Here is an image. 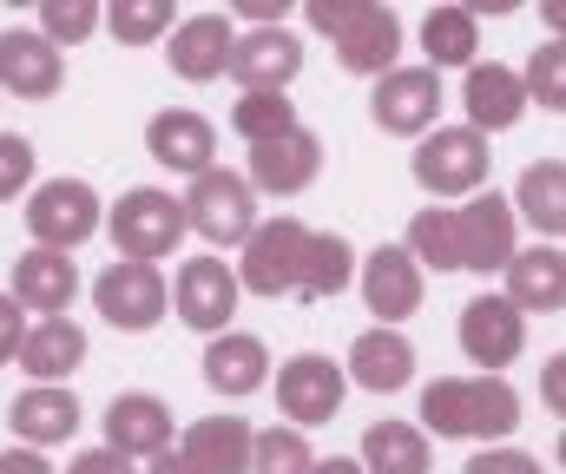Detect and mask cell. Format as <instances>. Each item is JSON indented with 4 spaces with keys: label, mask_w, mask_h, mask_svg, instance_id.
<instances>
[{
    "label": "cell",
    "mask_w": 566,
    "mask_h": 474,
    "mask_svg": "<svg viewBox=\"0 0 566 474\" xmlns=\"http://www.w3.org/2000/svg\"><path fill=\"white\" fill-rule=\"evenodd\" d=\"M521 429V396L507 376H434L422 389V435L501 449Z\"/></svg>",
    "instance_id": "cell-1"
},
{
    "label": "cell",
    "mask_w": 566,
    "mask_h": 474,
    "mask_svg": "<svg viewBox=\"0 0 566 474\" xmlns=\"http://www.w3.org/2000/svg\"><path fill=\"white\" fill-rule=\"evenodd\" d=\"M303 20L316 33H329L343 73H356V80L396 73V53H402V13L396 7H382V0H310Z\"/></svg>",
    "instance_id": "cell-2"
},
{
    "label": "cell",
    "mask_w": 566,
    "mask_h": 474,
    "mask_svg": "<svg viewBox=\"0 0 566 474\" xmlns=\"http://www.w3.org/2000/svg\"><path fill=\"white\" fill-rule=\"evenodd\" d=\"M178 204H185V231H198V238L218 244V251H231V244H244V238L258 231V191L244 185V171L211 165V171L191 178V191H185Z\"/></svg>",
    "instance_id": "cell-3"
},
{
    "label": "cell",
    "mask_w": 566,
    "mask_h": 474,
    "mask_svg": "<svg viewBox=\"0 0 566 474\" xmlns=\"http://www.w3.org/2000/svg\"><path fill=\"white\" fill-rule=\"evenodd\" d=\"M106 231L119 244V257L133 264H158L185 244V204L165 191V185H133L113 211H106Z\"/></svg>",
    "instance_id": "cell-4"
},
{
    "label": "cell",
    "mask_w": 566,
    "mask_h": 474,
    "mask_svg": "<svg viewBox=\"0 0 566 474\" xmlns=\"http://www.w3.org/2000/svg\"><path fill=\"white\" fill-rule=\"evenodd\" d=\"M409 171H416V185H422L428 198H474V191H488L494 152L468 126H434V133H422Z\"/></svg>",
    "instance_id": "cell-5"
},
{
    "label": "cell",
    "mask_w": 566,
    "mask_h": 474,
    "mask_svg": "<svg viewBox=\"0 0 566 474\" xmlns=\"http://www.w3.org/2000/svg\"><path fill=\"white\" fill-rule=\"evenodd\" d=\"M99 224H106V211H99V191H93L86 178H46V185H33V198H27L33 251H66V257H73Z\"/></svg>",
    "instance_id": "cell-6"
},
{
    "label": "cell",
    "mask_w": 566,
    "mask_h": 474,
    "mask_svg": "<svg viewBox=\"0 0 566 474\" xmlns=\"http://www.w3.org/2000/svg\"><path fill=\"white\" fill-rule=\"evenodd\" d=\"M303 244H310V231L296 224V218H258V231L238 244L244 257H238V291H251V297H290L296 291V271H303Z\"/></svg>",
    "instance_id": "cell-7"
},
{
    "label": "cell",
    "mask_w": 566,
    "mask_h": 474,
    "mask_svg": "<svg viewBox=\"0 0 566 474\" xmlns=\"http://www.w3.org/2000/svg\"><path fill=\"white\" fill-rule=\"evenodd\" d=\"M93 310L106 316L113 329H126V336H145L158 316L171 310L165 271H158V264H133V257H113V264L93 277Z\"/></svg>",
    "instance_id": "cell-8"
},
{
    "label": "cell",
    "mask_w": 566,
    "mask_h": 474,
    "mask_svg": "<svg viewBox=\"0 0 566 474\" xmlns=\"http://www.w3.org/2000/svg\"><path fill=\"white\" fill-rule=\"evenodd\" d=\"M165 291H171L178 323H191L198 336H224V329H231V316H238V297H244L224 257H185V264H178V277H171Z\"/></svg>",
    "instance_id": "cell-9"
},
{
    "label": "cell",
    "mask_w": 566,
    "mask_h": 474,
    "mask_svg": "<svg viewBox=\"0 0 566 474\" xmlns=\"http://www.w3.org/2000/svg\"><path fill=\"white\" fill-rule=\"evenodd\" d=\"M454 336H461V356H468V362H481V376H501V369L527 349V316L514 310L501 291H481V297H468V304H461Z\"/></svg>",
    "instance_id": "cell-10"
},
{
    "label": "cell",
    "mask_w": 566,
    "mask_h": 474,
    "mask_svg": "<svg viewBox=\"0 0 566 474\" xmlns=\"http://www.w3.org/2000/svg\"><path fill=\"white\" fill-rule=\"evenodd\" d=\"M454 251H461V271L474 277H494L521 244H514V204L488 185L474 191L468 204H454Z\"/></svg>",
    "instance_id": "cell-11"
},
{
    "label": "cell",
    "mask_w": 566,
    "mask_h": 474,
    "mask_svg": "<svg viewBox=\"0 0 566 474\" xmlns=\"http://www.w3.org/2000/svg\"><path fill=\"white\" fill-rule=\"evenodd\" d=\"M343 396H349L343 362H329V356H316V349L290 356L277 369V409L290 415V429H323V422H336Z\"/></svg>",
    "instance_id": "cell-12"
},
{
    "label": "cell",
    "mask_w": 566,
    "mask_h": 474,
    "mask_svg": "<svg viewBox=\"0 0 566 474\" xmlns=\"http://www.w3.org/2000/svg\"><path fill=\"white\" fill-rule=\"evenodd\" d=\"M434 113H441V73H428V66H396L369 93V119L382 133H396V139L434 133Z\"/></svg>",
    "instance_id": "cell-13"
},
{
    "label": "cell",
    "mask_w": 566,
    "mask_h": 474,
    "mask_svg": "<svg viewBox=\"0 0 566 474\" xmlns=\"http://www.w3.org/2000/svg\"><path fill=\"white\" fill-rule=\"evenodd\" d=\"M363 304L376 310V323L382 329H396V323H409V316L422 310V291L428 277L416 271V257L402 251V244H376L369 257H363Z\"/></svg>",
    "instance_id": "cell-14"
},
{
    "label": "cell",
    "mask_w": 566,
    "mask_h": 474,
    "mask_svg": "<svg viewBox=\"0 0 566 474\" xmlns=\"http://www.w3.org/2000/svg\"><path fill=\"white\" fill-rule=\"evenodd\" d=\"M316 171H323V139L296 126V133H283V139L251 146L244 185H251V191H271V198H296V191L316 185Z\"/></svg>",
    "instance_id": "cell-15"
},
{
    "label": "cell",
    "mask_w": 566,
    "mask_h": 474,
    "mask_svg": "<svg viewBox=\"0 0 566 474\" xmlns=\"http://www.w3.org/2000/svg\"><path fill=\"white\" fill-rule=\"evenodd\" d=\"M224 73L244 86V93H283L296 73H303V46L290 27H264V33H238L231 40V60Z\"/></svg>",
    "instance_id": "cell-16"
},
{
    "label": "cell",
    "mask_w": 566,
    "mask_h": 474,
    "mask_svg": "<svg viewBox=\"0 0 566 474\" xmlns=\"http://www.w3.org/2000/svg\"><path fill=\"white\" fill-rule=\"evenodd\" d=\"M145 152L158 158L165 171L198 178V171L218 165V126H211L205 113H191V106H165V113H151V126H145Z\"/></svg>",
    "instance_id": "cell-17"
},
{
    "label": "cell",
    "mask_w": 566,
    "mask_h": 474,
    "mask_svg": "<svg viewBox=\"0 0 566 474\" xmlns=\"http://www.w3.org/2000/svg\"><path fill=\"white\" fill-rule=\"evenodd\" d=\"M461 106H468V133H481V139H494V133H507V126H521L527 119V93H521V73L514 66H501V60H474L468 73H461Z\"/></svg>",
    "instance_id": "cell-18"
},
{
    "label": "cell",
    "mask_w": 566,
    "mask_h": 474,
    "mask_svg": "<svg viewBox=\"0 0 566 474\" xmlns=\"http://www.w3.org/2000/svg\"><path fill=\"white\" fill-rule=\"evenodd\" d=\"M66 86V53L46 46L33 27H7L0 33V93L13 99H53Z\"/></svg>",
    "instance_id": "cell-19"
},
{
    "label": "cell",
    "mask_w": 566,
    "mask_h": 474,
    "mask_svg": "<svg viewBox=\"0 0 566 474\" xmlns=\"http://www.w3.org/2000/svg\"><path fill=\"white\" fill-rule=\"evenodd\" d=\"M501 277H507V304L521 316H560L566 310V251L560 244H527V251H514L507 264H501Z\"/></svg>",
    "instance_id": "cell-20"
},
{
    "label": "cell",
    "mask_w": 566,
    "mask_h": 474,
    "mask_svg": "<svg viewBox=\"0 0 566 474\" xmlns=\"http://www.w3.org/2000/svg\"><path fill=\"white\" fill-rule=\"evenodd\" d=\"M106 449L126 455V462L165 455L171 449V402L165 396H145V389L113 396V409H106Z\"/></svg>",
    "instance_id": "cell-21"
},
{
    "label": "cell",
    "mask_w": 566,
    "mask_h": 474,
    "mask_svg": "<svg viewBox=\"0 0 566 474\" xmlns=\"http://www.w3.org/2000/svg\"><path fill=\"white\" fill-rule=\"evenodd\" d=\"M165 40H171V46H165L171 73H178L185 86H205V80H218V73H224L238 27H231L224 13H185V20H178Z\"/></svg>",
    "instance_id": "cell-22"
},
{
    "label": "cell",
    "mask_w": 566,
    "mask_h": 474,
    "mask_svg": "<svg viewBox=\"0 0 566 474\" xmlns=\"http://www.w3.org/2000/svg\"><path fill=\"white\" fill-rule=\"evenodd\" d=\"M13 362L33 376V389H60V382L86 362V329H80L73 316H40V323H27Z\"/></svg>",
    "instance_id": "cell-23"
},
{
    "label": "cell",
    "mask_w": 566,
    "mask_h": 474,
    "mask_svg": "<svg viewBox=\"0 0 566 474\" xmlns=\"http://www.w3.org/2000/svg\"><path fill=\"white\" fill-rule=\"evenodd\" d=\"M343 382H356V389H376V396H396V389H409L416 382V343L402 336V329H363L356 343H349V369H343Z\"/></svg>",
    "instance_id": "cell-24"
},
{
    "label": "cell",
    "mask_w": 566,
    "mask_h": 474,
    "mask_svg": "<svg viewBox=\"0 0 566 474\" xmlns=\"http://www.w3.org/2000/svg\"><path fill=\"white\" fill-rule=\"evenodd\" d=\"M20 310L40 316H66L80 297V264L66 251H20L13 257V291H7Z\"/></svg>",
    "instance_id": "cell-25"
},
{
    "label": "cell",
    "mask_w": 566,
    "mask_h": 474,
    "mask_svg": "<svg viewBox=\"0 0 566 474\" xmlns=\"http://www.w3.org/2000/svg\"><path fill=\"white\" fill-rule=\"evenodd\" d=\"M205 382H211L224 402L258 396V389L271 382V349H264L258 336H244V329H224V336L205 343Z\"/></svg>",
    "instance_id": "cell-26"
},
{
    "label": "cell",
    "mask_w": 566,
    "mask_h": 474,
    "mask_svg": "<svg viewBox=\"0 0 566 474\" xmlns=\"http://www.w3.org/2000/svg\"><path fill=\"white\" fill-rule=\"evenodd\" d=\"M7 422L20 435V449H60V442L80 435V402H73L66 382L60 389H27V396H13Z\"/></svg>",
    "instance_id": "cell-27"
},
{
    "label": "cell",
    "mask_w": 566,
    "mask_h": 474,
    "mask_svg": "<svg viewBox=\"0 0 566 474\" xmlns=\"http://www.w3.org/2000/svg\"><path fill=\"white\" fill-rule=\"evenodd\" d=\"M251 435H258V429H251L244 415H205V422L185 429L178 455L198 474H244L251 468Z\"/></svg>",
    "instance_id": "cell-28"
},
{
    "label": "cell",
    "mask_w": 566,
    "mask_h": 474,
    "mask_svg": "<svg viewBox=\"0 0 566 474\" xmlns=\"http://www.w3.org/2000/svg\"><path fill=\"white\" fill-rule=\"evenodd\" d=\"M507 204H514V218H527V224L541 231V244H560V231H566V165L560 158H534V165L521 171V191H514Z\"/></svg>",
    "instance_id": "cell-29"
},
{
    "label": "cell",
    "mask_w": 566,
    "mask_h": 474,
    "mask_svg": "<svg viewBox=\"0 0 566 474\" xmlns=\"http://www.w3.org/2000/svg\"><path fill=\"white\" fill-rule=\"evenodd\" d=\"M349 284H356V251H349V238H343V231H310L303 271H296V297L323 304V297H336V291H349Z\"/></svg>",
    "instance_id": "cell-30"
},
{
    "label": "cell",
    "mask_w": 566,
    "mask_h": 474,
    "mask_svg": "<svg viewBox=\"0 0 566 474\" xmlns=\"http://www.w3.org/2000/svg\"><path fill=\"white\" fill-rule=\"evenodd\" d=\"M356 468L363 474H428V435L416 422H369Z\"/></svg>",
    "instance_id": "cell-31"
},
{
    "label": "cell",
    "mask_w": 566,
    "mask_h": 474,
    "mask_svg": "<svg viewBox=\"0 0 566 474\" xmlns=\"http://www.w3.org/2000/svg\"><path fill=\"white\" fill-rule=\"evenodd\" d=\"M474 46H481V20L468 7H428L422 20V53H428V73H448V66H474Z\"/></svg>",
    "instance_id": "cell-32"
},
{
    "label": "cell",
    "mask_w": 566,
    "mask_h": 474,
    "mask_svg": "<svg viewBox=\"0 0 566 474\" xmlns=\"http://www.w3.org/2000/svg\"><path fill=\"white\" fill-rule=\"evenodd\" d=\"M99 27H113L119 46H158L178 27V7L171 0H113V7H99Z\"/></svg>",
    "instance_id": "cell-33"
},
{
    "label": "cell",
    "mask_w": 566,
    "mask_h": 474,
    "mask_svg": "<svg viewBox=\"0 0 566 474\" xmlns=\"http://www.w3.org/2000/svg\"><path fill=\"white\" fill-rule=\"evenodd\" d=\"M409 257H416V271H461V251H454V211L448 204H428L409 218V244H402Z\"/></svg>",
    "instance_id": "cell-34"
},
{
    "label": "cell",
    "mask_w": 566,
    "mask_h": 474,
    "mask_svg": "<svg viewBox=\"0 0 566 474\" xmlns=\"http://www.w3.org/2000/svg\"><path fill=\"white\" fill-rule=\"evenodd\" d=\"M231 133H238L244 146H264V139L296 133V99H283V93H244V99L231 106Z\"/></svg>",
    "instance_id": "cell-35"
},
{
    "label": "cell",
    "mask_w": 566,
    "mask_h": 474,
    "mask_svg": "<svg viewBox=\"0 0 566 474\" xmlns=\"http://www.w3.org/2000/svg\"><path fill=\"white\" fill-rule=\"evenodd\" d=\"M310 442H303V429H258L251 435V468L244 474H310Z\"/></svg>",
    "instance_id": "cell-36"
},
{
    "label": "cell",
    "mask_w": 566,
    "mask_h": 474,
    "mask_svg": "<svg viewBox=\"0 0 566 474\" xmlns=\"http://www.w3.org/2000/svg\"><path fill=\"white\" fill-rule=\"evenodd\" d=\"M521 93H527V106H541V113H560L566 106V46L560 40L534 46V60H527V73H521Z\"/></svg>",
    "instance_id": "cell-37"
},
{
    "label": "cell",
    "mask_w": 566,
    "mask_h": 474,
    "mask_svg": "<svg viewBox=\"0 0 566 474\" xmlns=\"http://www.w3.org/2000/svg\"><path fill=\"white\" fill-rule=\"evenodd\" d=\"M33 33H40L46 46H80V40L99 33V7H93V0H46Z\"/></svg>",
    "instance_id": "cell-38"
},
{
    "label": "cell",
    "mask_w": 566,
    "mask_h": 474,
    "mask_svg": "<svg viewBox=\"0 0 566 474\" xmlns=\"http://www.w3.org/2000/svg\"><path fill=\"white\" fill-rule=\"evenodd\" d=\"M33 139H20V133H0V204H13L27 185H33Z\"/></svg>",
    "instance_id": "cell-39"
},
{
    "label": "cell",
    "mask_w": 566,
    "mask_h": 474,
    "mask_svg": "<svg viewBox=\"0 0 566 474\" xmlns=\"http://www.w3.org/2000/svg\"><path fill=\"white\" fill-rule=\"evenodd\" d=\"M461 474H547L541 468V455H527V449H481V455H468Z\"/></svg>",
    "instance_id": "cell-40"
},
{
    "label": "cell",
    "mask_w": 566,
    "mask_h": 474,
    "mask_svg": "<svg viewBox=\"0 0 566 474\" xmlns=\"http://www.w3.org/2000/svg\"><path fill=\"white\" fill-rule=\"evenodd\" d=\"M290 13H296V7H290V0H244V7H231V13H224V20H231V27H238V20H244V27H251V33H264V27H290Z\"/></svg>",
    "instance_id": "cell-41"
},
{
    "label": "cell",
    "mask_w": 566,
    "mask_h": 474,
    "mask_svg": "<svg viewBox=\"0 0 566 474\" xmlns=\"http://www.w3.org/2000/svg\"><path fill=\"white\" fill-rule=\"evenodd\" d=\"M66 474H139L126 455H113V449H86V455H73Z\"/></svg>",
    "instance_id": "cell-42"
},
{
    "label": "cell",
    "mask_w": 566,
    "mask_h": 474,
    "mask_svg": "<svg viewBox=\"0 0 566 474\" xmlns=\"http://www.w3.org/2000/svg\"><path fill=\"white\" fill-rule=\"evenodd\" d=\"M20 336H27V310H20L13 297H0V362H13Z\"/></svg>",
    "instance_id": "cell-43"
},
{
    "label": "cell",
    "mask_w": 566,
    "mask_h": 474,
    "mask_svg": "<svg viewBox=\"0 0 566 474\" xmlns=\"http://www.w3.org/2000/svg\"><path fill=\"white\" fill-rule=\"evenodd\" d=\"M0 474H60V468H53L40 449H7V455H0Z\"/></svg>",
    "instance_id": "cell-44"
},
{
    "label": "cell",
    "mask_w": 566,
    "mask_h": 474,
    "mask_svg": "<svg viewBox=\"0 0 566 474\" xmlns=\"http://www.w3.org/2000/svg\"><path fill=\"white\" fill-rule=\"evenodd\" d=\"M145 474H198V468H191L178 449H165V455H151V468H145Z\"/></svg>",
    "instance_id": "cell-45"
},
{
    "label": "cell",
    "mask_w": 566,
    "mask_h": 474,
    "mask_svg": "<svg viewBox=\"0 0 566 474\" xmlns=\"http://www.w3.org/2000/svg\"><path fill=\"white\" fill-rule=\"evenodd\" d=\"M310 474H363L349 455H329V462H310Z\"/></svg>",
    "instance_id": "cell-46"
}]
</instances>
